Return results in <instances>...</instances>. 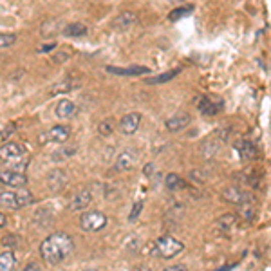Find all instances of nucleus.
I'll use <instances>...</instances> for the list:
<instances>
[{
    "label": "nucleus",
    "mask_w": 271,
    "mask_h": 271,
    "mask_svg": "<svg viewBox=\"0 0 271 271\" xmlns=\"http://www.w3.org/2000/svg\"><path fill=\"white\" fill-rule=\"evenodd\" d=\"M72 251H74V241L65 232L51 233L40 244V255L49 266H60L71 257Z\"/></svg>",
    "instance_id": "obj_1"
},
{
    "label": "nucleus",
    "mask_w": 271,
    "mask_h": 271,
    "mask_svg": "<svg viewBox=\"0 0 271 271\" xmlns=\"http://www.w3.org/2000/svg\"><path fill=\"white\" fill-rule=\"evenodd\" d=\"M183 250H185V242L183 241L172 237V235H163L150 246L149 255L156 258H163V260H172L177 255H181Z\"/></svg>",
    "instance_id": "obj_2"
},
{
    "label": "nucleus",
    "mask_w": 271,
    "mask_h": 271,
    "mask_svg": "<svg viewBox=\"0 0 271 271\" xmlns=\"http://www.w3.org/2000/svg\"><path fill=\"white\" fill-rule=\"evenodd\" d=\"M27 156L26 147L17 141H9L0 147V161L8 165L11 170H18V172H24L22 166H26L27 161H24Z\"/></svg>",
    "instance_id": "obj_3"
},
{
    "label": "nucleus",
    "mask_w": 271,
    "mask_h": 271,
    "mask_svg": "<svg viewBox=\"0 0 271 271\" xmlns=\"http://www.w3.org/2000/svg\"><path fill=\"white\" fill-rule=\"evenodd\" d=\"M31 203H34V197L31 192H22L18 188L17 192H0V206L9 208V210H18V208H26Z\"/></svg>",
    "instance_id": "obj_4"
},
{
    "label": "nucleus",
    "mask_w": 271,
    "mask_h": 271,
    "mask_svg": "<svg viewBox=\"0 0 271 271\" xmlns=\"http://www.w3.org/2000/svg\"><path fill=\"white\" fill-rule=\"evenodd\" d=\"M109 224V219L103 212L100 210H91V212H83L80 217V228L83 232H89V233H98L102 232V230L107 228Z\"/></svg>",
    "instance_id": "obj_5"
},
{
    "label": "nucleus",
    "mask_w": 271,
    "mask_h": 271,
    "mask_svg": "<svg viewBox=\"0 0 271 271\" xmlns=\"http://www.w3.org/2000/svg\"><path fill=\"white\" fill-rule=\"evenodd\" d=\"M71 138V128L67 125H55L51 127L49 130L42 132L38 136V143L40 145H46V143H60L64 145L67 143V140Z\"/></svg>",
    "instance_id": "obj_6"
},
{
    "label": "nucleus",
    "mask_w": 271,
    "mask_h": 271,
    "mask_svg": "<svg viewBox=\"0 0 271 271\" xmlns=\"http://www.w3.org/2000/svg\"><path fill=\"white\" fill-rule=\"evenodd\" d=\"M29 179L24 172H18V170H0V185L6 188H11V190H18V188H26Z\"/></svg>",
    "instance_id": "obj_7"
},
{
    "label": "nucleus",
    "mask_w": 271,
    "mask_h": 271,
    "mask_svg": "<svg viewBox=\"0 0 271 271\" xmlns=\"http://www.w3.org/2000/svg\"><path fill=\"white\" fill-rule=\"evenodd\" d=\"M220 197L222 201H226L228 204H233V206H241V204H246V203H253V197L251 194H248L246 190H242L241 187H228L224 190L220 192Z\"/></svg>",
    "instance_id": "obj_8"
},
{
    "label": "nucleus",
    "mask_w": 271,
    "mask_h": 271,
    "mask_svg": "<svg viewBox=\"0 0 271 271\" xmlns=\"http://www.w3.org/2000/svg\"><path fill=\"white\" fill-rule=\"evenodd\" d=\"M194 105L197 107V110H201V114L215 116L222 110L224 102H222V100H217V98H212V96H197L194 100Z\"/></svg>",
    "instance_id": "obj_9"
},
{
    "label": "nucleus",
    "mask_w": 271,
    "mask_h": 271,
    "mask_svg": "<svg viewBox=\"0 0 271 271\" xmlns=\"http://www.w3.org/2000/svg\"><path fill=\"white\" fill-rule=\"evenodd\" d=\"M138 163H140V152L136 149H132V147H128V149L119 152L114 168L118 170V172H128V170L134 168Z\"/></svg>",
    "instance_id": "obj_10"
},
{
    "label": "nucleus",
    "mask_w": 271,
    "mask_h": 271,
    "mask_svg": "<svg viewBox=\"0 0 271 271\" xmlns=\"http://www.w3.org/2000/svg\"><path fill=\"white\" fill-rule=\"evenodd\" d=\"M47 188L51 192H55V194H60V192H64L65 188H67L69 185V175L65 170L62 168H55L51 170L49 174H47Z\"/></svg>",
    "instance_id": "obj_11"
},
{
    "label": "nucleus",
    "mask_w": 271,
    "mask_h": 271,
    "mask_svg": "<svg viewBox=\"0 0 271 271\" xmlns=\"http://www.w3.org/2000/svg\"><path fill=\"white\" fill-rule=\"evenodd\" d=\"M237 179L242 185L253 188V190H262L264 188V174L257 172L255 168H246L244 172H239Z\"/></svg>",
    "instance_id": "obj_12"
},
{
    "label": "nucleus",
    "mask_w": 271,
    "mask_h": 271,
    "mask_svg": "<svg viewBox=\"0 0 271 271\" xmlns=\"http://www.w3.org/2000/svg\"><path fill=\"white\" fill-rule=\"evenodd\" d=\"M141 119H143V116H141L140 112H128V114H125L119 119V125H118L119 132L125 136L136 134V132L140 130Z\"/></svg>",
    "instance_id": "obj_13"
},
{
    "label": "nucleus",
    "mask_w": 271,
    "mask_h": 271,
    "mask_svg": "<svg viewBox=\"0 0 271 271\" xmlns=\"http://www.w3.org/2000/svg\"><path fill=\"white\" fill-rule=\"evenodd\" d=\"M80 85H81V81H78L74 76H67L62 81H56L55 85H51V87L47 89V96H51V98L53 96H64V94L78 89Z\"/></svg>",
    "instance_id": "obj_14"
},
{
    "label": "nucleus",
    "mask_w": 271,
    "mask_h": 271,
    "mask_svg": "<svg viewBox=\"0 0 271 271\" xmlns=\"http://www.w3.org/2000/svg\"><path fill=\"white\" fill-rule=\"evenodd\" d=\"M222 145H224V141L220 140L219 136L215 134V136L208 138V140H204L203 143H201L199 152H201V156L206 157V159H213V157H217V154H220Z\"/></svg>",
    "instance_id": "obj_15"
},
{
    "label": "nucleus",
    "mask_w": 271,
    "mask_h": 271,
    "mask_svg": "<svg viewBox=\"0 0 271 271\" xmlns=\"http://www.w3.org/2000/svg\"><path fill=\"white\" fill-rule=\"evenodd\" d=\"M192 123V116L188 112H177L175 116L168 118L165 121V128L170 132V134H177V132H183L185 128Z\"/></svg>",
    "instance_id": "obj_16"
},
{
    "label": "nucleus",
    "mask_w": 271,
    "mask_h": 271,
    "mask_svg": "<svg viewBox=\"0 0 271 271\" xmlns=\"http://www.w3.org/2000/svg\"><path fill=\"white\" fill-rule=\"evenodd\" d=\"M93 201H94L93 192H91V190H81V192H78V194L67 203V210H69V212H81V210H85V208H89Z\"/></svg>",
    "instance_id": "obj_17"
},
{
    "label": "nucleus",
    "mask_w": 271,
    "mask_h": 271,
    "mask_svg": "<svg viewBox=\"0 0 271 271\" xmlns=\"http://www.w3.org/2000/svg\"><path fill=\"white\" fill-rule=\"evenodd\" d=\"M105 69L109 74H116V76H145V74H150V67H147V65H128V67L109 65Z\"/></svg>",
    "instance_id": "obj_18"
},
{
    "label": "nucleus",
    "mask_w": 271,
    "mask_h": 271,
    "mask_svg": "<svg viewBox=\"0 0 271 271\" xmlns=\"http://www.w3.org/2000/svg\"><path fill=\"white\" fill-rule=\"evenodd\" d=\"M235 149L239 150V154H241V157L244 161L260 159V149H258L251 140H239L237 143H235Z\"/></svg>",
    "instance_id": "obj_19"
},
{
    "label": "nucleus",
    "mask_w": 271,
    "mask_h": 271,
    "mask_svg": "<svg viewBox=\"0 0 271 271\" xmlns=\"http://www.w3.org/2000/svg\"><path fill=\"white\" fill-rule=\"evenodd\" d=\"M138 24V15L134 13V11H123V13H119L118 17L112 20V27H114L116 31H127L130 29L132 26H136Z\"/></svg>",
    "instance_id": "obj_20"
},
{
    "label": "nucleus",
    "mask_w": 271,
    "mask_h": 271,
    "mask_svg": "<svg viewBox=\"0 0 271 271\" xmlns=\"http://www.w3.org/2000/svg\"><path fill=\"white\" fill-rule=\"evenodd\" d=\"M55 114L58 116L60 119H72L78 114V107H76V103H72L71 100H62V102L56 105Z\"/></svg>",
    "instance_id": "obj_21"
},
{
    "label": "nucleus",
    "mask_w": 271,
    "mask_h": 271,
    "mask_svg": "<svg viewBox=\"0 0 271 271\" xmlns=\"http://www.w3.org/2000/svg\"><path fill=\"white\" fill-rule=\"evenodd\" d=\"M213 228L222 233V235H228V233H232L233 230L237 228V219H235V215H222L213 222Z\"/></svg>",
    "instance_id": "obj_22"
},
{
    "label": "nucleus",
    "mask_w": 271,
    "mask_h": 271,
    "mask_svg": "<svg viewBox=\"0 0 271 271\" xmlns=\"http://www.w3.org/2000/svg\"><path fill=\"white\" fill-rule=\"evenodd\" d=\"M62 24H64V22L60 20V18H49V20L43 22L42 27H40V34H42L43 38H51V36H55V34H58L60 31L64 29Z\"/></svg>",
    "instance_id": "obj_23"
},
{
    "label": "nucleus",
    "mask_w": 271,
    "mask_h": 271,
    "mask_svg": "<svg viewBox=\"0 0 271 271\" xmlns=\"http://www.w3.org/2000/svg\"><path fill=\"white\" fill-rule=\"evenodd\" d=\"M89 29L85 24H80V22H72V24H67V26L62 29V34L67 36V38H81V36H87Z\"/></svg>",
    "instance_id": "obj_24"
},
{
    "label": "nucleus",
    "mask_w": 271,
    "mask_h": 271,
    "mask_svg": "<svg viewBox=\"0 0 271 271\" xmlns=\"http://www.w3.org/2000/svg\"><path fill=\"white\" fill-rule=\"evenodd\" d=\"M195 11V6L194 4H187V6H179L177 9H172L168 13V20L170 22H177L181 18H187L190 15H194Z\"/></svg>",
    "instance_id": "obj_25"
},
{
    "label": "nucleus",
    "mask_w": 271,
    "mask_h": 271,
    "mask_svg": "<svg viewBox=\"0 0 271 271\" xmlns=\"http://www.w3.org/2000/svg\"><path fill=\"white\" fill-rule=\"evenodd\" d=\"M165 187L172 192H177V190H185V188H188V183L185 181V179L179 177L177 174H168L165 179Z\"/></svg>",
    "instance_id": "obj_26"
},
{
    "label": "nucleus",
    "mask_w": 271,
    "mask_h": 271,
    "mask_svg": "<svg viewBox=\"0 0 271 271\" xmlns=\"http://www.w3.org/2000/svg\"><path fill=\"white\" fill-rule=\"evenodd\" d=\"M181 69H174V71H168V72H163V74H157V76H152V78H147L145 83L147 85H159V83H166V81L174 80L177 76Z\"/></svg>",
    "instance_id": "obj_27"
},
{
    "label": "nucleus",
    "mask_w": 271,
    "mask_h": 271,
    "mask_svg": "<svg viewBox=\"0 0 271 271\" xmlns=\"http://www.w3.org/2000/svg\"><path fill=\"white\" fill-rule=\"evenodd\" d=\"M17 264V258H15L13 251H4L0 253V271H11Z\"/></svg>",
    "instance_id": "obj_28"
},
{
    "label": "nucleus",
    "mask_w": 271,
    "mask_h": 271,
    "mask_svg": "<svg viewBox=\"0 0 271 271\" xmlns=\"http://www.w3.org/2000/svg\"><path fill=\"white\" fill-rule=\"evenodd\" d=\"M114 130H116V125L112 119H103V121H100V125H98V134L102 136V138H109Z\"/></svg>",
    "instance_id": "obj_29"
},
{
    "label": "nucleus",
    "mask_w": 271,
    "mask_h": 271,
    "mask_svg": "<svg viewBox=\"0 0 271 271\" xmlns=\"http://www.w3.org/2000/svg\"><path fill=\"white\" fill-rule=\"evenodd\" d=\"M78 152L76 147H67V149H60L56 152H53V161H64V159H69L74 154Z\"/></svg>",
    "instance_id": "obj_30"
},
{
    "label": "nucleus",
    "mask_w": 271,
    "mask_h": 271,
    "mask_svg": "<svg viewBox=\"0 0 271 271\" xmlns=\"http://www.w3.org/2000/svg\"><path fill=\"white\" fill-rule=\"evenodd\" d=\"M17 43V34L15 33H4L0 34V49H8V47Z\"/></svg>",
    "instance_id": "obj_31"
},
{
    "label": "nucleus",
    "mask_w": 271,
    "mask_h": 271,
    "mask_svg": "<svg viewBox=\"0 0 271 271\" xmlns=\"http://www.w3.org/2000/svg\"><path fill=\"white\" fill-rule=\"evenodd\" d=\"M22 239L18 235H4V237L0 239V244L6 246V248H17L20 244Z\"/></svg>",
    "instance_id": "obj_32"
},
{
    "label": "nucleus",
    "mask_w": 271,
    "mask_h": 271,
    "mask_svg": "<svg viewBox=\"0 0 271 271\" xmlns=\"http://www.w3.org/2000/svg\"><path fill=\"white\" fill-rule=\"evenodd\" d=\"M143 206H145L143 201H136L134 206H132V210H130V215H128V222H134V220L141 215V212H143Z\"/></svg>",
    "instance_id": "obj_33"
},
{
    "label": "nucleus",
    "mask_w": 271,
    "mask_h": 271,
    "mask_svg": "<svg viewBox=\"0 0 271 271\" xmlns=\"http://www.w3.org/2000/svg\"><path fill=\"white\" fill-rule=\"evenodd\" d=\"M71 58V53H55V56H53V62L55 64H64V62H67V60Z\"/></svg>",
    "instance_id": "obj_34"
},
{
    "label": "nucleus",
    "mask_w": 271,
    "mask_h": 271,
    "mask_svg": "<svg viewBox=\"0 0 271 271\" xmlns=\"http://www.w3.org/2000/svg\"><path fill=\"white\" fill-rule=\"evenodd\" d=\"M154 172H156V165H154V163H149V165H145L143 174L147 175V177H150V175H154Z\"/></svg>",
    "instance_id": "obj_35"
},
{
    "label": "nucleus",
    "mask_w": 271,
    "mask_h": 271,
    "mask_svg": "<svg viewBox=\"0 0 271 271\" xmlns=\"http://www.w3.org/2000/svg\"><path fill=\"white\" fill-rule=\"evenodd\" d=\"M40 269H42V266H40L38 262H29L24 267V271H40Z\"/></svg>",
    "instance_id": "obj_36"
},
{
    "label": "nucleus",
    "mask_w": 271,
    "mask_h": 271,
    "mask_svg": "<svg viewBox=\"0 0 271 271\" xmlns=\"http://www.w3.org/2000/svg\"><path fill=\"white\" fill-rule=\"evenodd\" d=\"M56 49V43H46L38 49V53H49V51H55Z\"/></svg>",
    "instance_id": "obj_37"
},
{
    "label": "nucleus",
    "mask_w": 271,
    "mask_h": 271,
    "mask_svg": "<svg viewBox=\"0 0 271 271\" xmlns=\"http://www.w3.org/2000/svg\"><path fill=\"white\" fill-rule=\"evenodd\" d=\"M15 128H17V127H15V123H9L8 130H4V132H2V138H8V136H9V134H11V132H13V130H15Z\"/></svg>",
    "instance_id": "obj_38"
},
{
    "label": "nucleus",
    "mask_w": 271,
    "mask_h": 271,
    "mask_svg": "<svg viewBox=\"0 0 271 271\" xmlns=\"http://www.w3.org/2000/svg\"><path fill=\"white\" fill-rule=\"evenodd\" d=\"M185 269H187V266H183V264H177V266L166 267V271H185Z\"/></svg>",
    "instance_id": "obj_39"
},
{
    "label": "nucleus",
    "mask_w": 271,
    "mask_h": 271,
    "mask_svg": "<svg viewBox=\"0 0 271 271\" xmlns=\"http://www.w3.org/2000/svg\"><path fill=\"white\" fill-rule=\"evenodd\" d=\"M6 224H8V217H6V213L0 212V228H4Z\"/></svg>",
    "instance_id": "obj_40"
},
{
    "label": "nucleus",
    "mask_w": 271,
    "mask_h": 271,
    "mask_svg": "<svg viewBox=\"0 0 271 271\" xmlns=\"http://www.w3.org/2000/svg\"><path fill=\"white\" fill-rule=\"evenodd\" d=\"M170 2H177L179 4V2H185V0H170Z\"/></svg>",
    "instance_id": "obj_41"
}]
</instances>
